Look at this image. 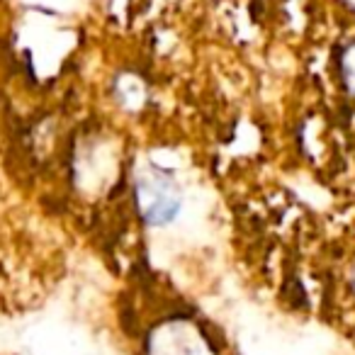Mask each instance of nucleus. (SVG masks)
Segmentation results:
<instances>
[{
    "instance_id": "nucleus-1",
    "label": "nucleus",
    "mask_w": 355,
    "mask_h": 355,
    "mask_svg": "<svg viewBox=\"0 0 355 355\" xmlns=\"http://www.w3.org/2000/svg\"><path fill=\"white\" fill-rule=\"evenodd\" d=\"M139 209L148 222H168L178 212V188L161 173H146L137 183Z\"/></svg>"
}]
</instances>
